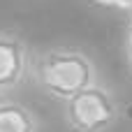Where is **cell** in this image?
Segmentation results:
<instances>
[{"instance_id": "obj_4", "label": "cell", "mask_w": 132, "mask_h": 132, "mask_svg": "<svg viewBox=\"0 0 132 132\" xmlns=\"http://www.w3.org/2000/svg\"><path fill=\"white\" fill-rule=\"evenodd\" d=\"M0 132H39V121L23 102L0 97Z\"/></svg>"}, {"instance_id": "obj_3", "label": "cell", "mask_w": 132, "mask_h": 132, "mask_svg": "<svg viewBox=\"0 0 132 132\" xmlns=\"http://www.w3.org/2000/svg\"><path fill=\"white\" fill-rule=\"evenodd\" d=\"M30 63L32 53L28 42L12 30H0V97H7L26 81Z\"/></svg>"}, {"instance_id": "obj_1", "label": "cell", "mask_w": 132, "mask_h": 132, "mask_svg": "<svg viewBox=\"0 0 132 132\" xmlns=\"http://www.w3.org/2000/svg\"><path fill=\"white\" fill-rule=\"evenodd\" d=\"M30 77L44 95L58 102H67L100 81L95 60L74 46H51L37 51L30 63Z\"/></svg>"}, {"instance_id": "obj_2", "label": "cell", "mask_w": 132, "mask_h": 132, "mask_svg": "<svg viewBox=\"0 0 132 132\" xmlns=\"http://www.w3.org/2000/svg\"><path fill=\"white\" fill-rule=\"evenodd\" d=\"M63 121L70 132H109L121 121L118 97L97 81L63 102Z\"/></svg>"}, {"instance_id": "obj_5", "label": "cell", "mask_w": 132, "mask_h": 132, "mask_svg": "<svg viewBox=\"0 0 132 132\" xmlns=\"http://www.w3.org/2000/svg\"><path fill=\"white\" fill-rule=\"evenodd\" d=\"M95 5L100 7H107V9H125L132 12V0H93Z\"/></svg>"}, {"instance_id": "obj_6", "label": "cell", "mask_w": 132, "mask_h": 132, "mask_svg": "<svg viewBox=\"0 0 132 132\" xmlns=\"http://www.w3.org/2000/svg\"><path fill=\"white\" fill-rule=\"evenodd\" d=\"M125 60H128V67L132 72V14L128 19V26H125Z\"/></svg>"}]
</instances>
